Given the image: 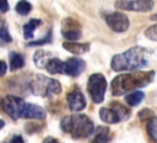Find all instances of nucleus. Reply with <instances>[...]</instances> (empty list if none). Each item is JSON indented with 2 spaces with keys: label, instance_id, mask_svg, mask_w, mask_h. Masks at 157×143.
<instances>
[{
  "label": "nucleus",
  "instance_id": "obj_11",
  "mask_svg": "<svg viewBox=\"0 0 157 143\" xmlns=\"http://www.w3.org/2000/svg\"><path fill=\"white\" fill-rule=\"evenodd\" d=\"M66 100H67L69 108L74 112L81 111L86 107V99H85L83 94L80 91V89H77V88H74L72 90H70L67 92Z\"/></svg>",
  "mask_w": 157,
  "mask_h": 143
},
{
  "label": "nucleus",
  "instance_id": "obj_16",
  "mask_svg": "<svg viewBox=\"0 0 157 143\" xmlns=\"http://www.w3.org/2000/svg\"><path fill=\"white\" fill-rule=\"evenodd\" d=\"M109 139V128L104 126H98L94 132V137L92 138V143H108Z\"/></svg>",
  "mask_w": 157,
  "mask_h": 143
},
{
  "label": "nucleus",
  "instance_id": "obj_17",
  "mask_svg": "<svg viewBox=\"0 0 157 143\" xmlns=\"http://www.w3.org/2000/svg\"><path fill=\"white\" fill-rule=\"evenodd\" d=\"M42 21L40 20H37V18H32L29 20L25 26H23V37L26 39H32L33 36H34V30L40 26Z\"/></svg>",
  "mask_w": 157,
  "mask_h": 143
},
{
  "label": "nucleus",
  "instance_id": "obj_6",
  "mask_svg": "<svg viewBox=\"0 0 157 143\" xmlns=\"http://www.w3.org/2000/svg\"><path fill=\"white\" fill-rule=\"evenodd\" d=\"M87 90L91 95V99L94 104H101L104 100V94L107 90V80L105 78L99 74H92L87 81Z\"/></svg>",
  "mask_w": 157,
  "mask_h": 143
},
{
  "label": "nucleus",
  "instance_id": "obj_18",
  "mask_svg": "<svg viewBox=\"0 0 157 143\" xmlns=\"http://www.w3.org/2000/svg\"><path fill=\"white\" fill-rule=\"evenodd\" d=\"M64 68H65V62H63L55 57L52 58L47 65V70L50 74H61V73H64Z\"/></svg>",
  "mask_w": 157,
  "mask_h": 143
},
{
  "label": "nucleus",
  "instance_id": "obj_23",
  "mask_svg": "<svg viewBox=\"0 0 157 143\" xmlns=\"http://www.w3.org/2000/svg\"><path fill=\"white\" fill-rule=\"evenodd\" d=\"M0 41L2 43H10L12 41V37L10 36L5 23H1V28H0Z\"/></svg>",
  "mask_w": 157,
  "mask_h": 143
},
{
  "label": "nucleus",
  "instance_id": "obj_30",
  "mask_svg": "<svg viewBox=\"0 0 157 143\" xmlns=\"http://www.w3.org/2000/svg\"><path fill=\"white\" fill-rule=\"evenodd\" d=\"M151 20H157V14L152 15V16H151Z\"/></svg>",
  "mask_w": 157,
  "mask_h": 143
},
{
  "label": "nucleus",
  "instance_id": "obj_12",
  "mask_svg": "<svg viewBox=\"0 0 157 143\" xmlns=\"http://www.w3.org/2000/svg\"><path fill=\"white\" fill-rule=\"evenodd\" d=\"M85 68H86V64L82 59L72 57V58H69L65 62L64 73L66 75H70V76H77L85 70Z\"/></svg>",
  "mask_w": 157,
  "mask_h": 143
},
{
  "label": "nucleus",
  "instance_id": "obj_25",
  "mask_svg": "<svg viewBox=\"0 0 157 143\" xmlns=\"http://www.w3.org/2000/svg\"><path fill=\"white\" fill-rule=\"evenodd\" d=\"M50 38H52V33H50V32H48V35H47L44 38L38 39V41H36V42H28V43H27V46H40V44H44V43L49 42V41H50Z\"/></svg>",
  "mask_w": 157,
  "mask_h": 143
},
{
  "label": "nucleus",
  "instance_id": "obj_7",
  "mask_svg": "<svg viewBox=\"0 0 157 143\" xmlns=\"http://www.w3.org/2000/svg\"><path fill=\"white\" fill-rule=\"evenodd\" d=\"M26 107V102L23 99L15 96V95H7L1 100V108L2 111L10 116L12 120H18L22 117L23 111Z\"/></svg>",
  "mask_w": 157,
  "mask_h": 143
},
{
  "label": "nucleus",
  "instance_id": "obj_24",
  "mask_svg": "<svg viewBox=\"0 0 157 143\" xmlns=\"http://www.w3.org/2000/svg\"><path fill=\"white\" fill-rule=\"evenodd\" d=\"M145 36L148 38V39H152V41H157V23L148 27L146 31H145Z\"/></svg>",
  "mask_w": 157,
  "mask_h": 143
},
{
  "label": "nucleus",
  "instance_id": "obj_8",
  "mask_svg": "<svg viewBox=\"0 0 157 143\" xmlns=\"http://www.w3.org/2000/svg\"><path fill=\"white\" fill-rule=\"evenodd\" d=\"M114 5L119 10L147 12L153 9L155 4L152 0H117Z\"/></svg>",
  "mask_w": 157,
  "mask_h": 143
},
{
  "label": "nucleus",
  "instance_id": "obj_2",
  "mask_svg": "<svg viewBox=\"0 0 157 143\" xmlns=\"http://www.w3.org/2000/svg\"><path fill=\"white\" fill-rule=\"evenodd\" d=\"M148 49L144 47H132L112 58L110 67L115 72H134L148 65Z\"/></svg>",
  "mask_w": 157,
  "mask_h": 143
},
{
  "label": "nucleus",
  "instance_id": "obj_27",
  "mask_svg": "<svg viewBox=\"0 0 157 143\" xmlns=\"http://www.w3.org/2000/svg\"><path fill=\"white\" fill-rule=\"evenodd\" d=\"M43 143H60L58 139H55L54 137H45L43 139Z\"/></svg>",
  "mask_w": 157,
  "mask_h": 143
},
{
  "label": "nucleus",
  "instance_id": "obj_13",
  "mask_svg": "<svg viewBox=\"0 0 157 143\" xmlns=\"http://www.w3.org/2000/svg\"><path fill=\"white\" fill-rule=\"evenodd\" d=\"M44 117H45V111H44V108H42L40 106L34 105V104H26V107H25L22 118L43 120Z\"/></svg>",
  "mask_w": 157,
  "mask_h": 143
},
{
  "label": "nucleus",
  "instance_id": "obj_9",
  "mask_svg": "<svg viewBox=\"0 0 157 143\" xmlns=\"http://www.w3.org/2000/svg\"><path fill=\"white\" fill-rule=\"evenodd\" d=\"M105 22L114 32H118V33L125 32L129 28V25H130V21L128 18V16L123 12H119V11L108 14L105 16Z\"/></svg>",
  "mask_w": 157,
  "mask_h": 143
},
{
  "label": "nucleus",
  "instance_id": "obj_10",
  "mask_svg": "<svg viewBox=\"0 0 157 143\" xmlns=\"http://www.w3.org/2000/svg\"><path fill=\"white\" fill-rule=\"evenodd\" d=\"M61 33L65 39L74 42L81 37V26L74 18H65L61 26Z\"/></svg>",
  "mask_w": 157,
  "mask_h": 143
},
{
  "label": "nucleus",
  "instance_id": "obj_1",
  "mask_svg": "<svg viewBox=\"0 0 157 143\" xmlns=\"http://www.w3.org/2000/svg\"><path fill=\"white\" fill-rule=\"evenodd\" d=\"M155 78V72H132L119 74L112 80L110 91L113 96H121L129 91H136L139 88L148 85Z\"/></svg>",
  "mask_w": 157,
  "mask_h": 143
},
{
  "label": "nucleus",
  "instance_id": "obj_20",
  "mask_svg": "<svg viewBox=\"0 0 157 143\" xmlns=\"http://www.w3.org/2000/svg\"><path fill=\"white\" fill-rule=\"evenodd\" d=\"M144 96H145V94H144L142 91L136 90V91H132V92L128 94V95L125 96V101H126V104L130 105V106H137V105L142 101Z\"/></svg>",
  "mask_w": 157,
  "mask_h": 143
},
{
  "label": "nucleus",
  "instance_id": "obj_14",
  "mask_svg": "<svg viewBox=\"0 0 157 143\" xmlns=\"http://www.w3.org/2000/svg\"><path fill=\"white\" fill-rule=\"evenodd\" d=\"M52 58H54L53 54L50 52H47V51H38L33 55V60H34L36 67H38L40 69L42 68H47V65H48V63H49V60Z\"/></svg>",
  "mask_w": 157,
  "mask_h": 143
},
{
  "label": "nucleus",
  "instance_id": "obj_19",
  "mask_svg": "<svg viewBox=\"0 0 157 143\" xmlns=\"http://www.w3.org/2000/svg\"><path fill=\"white\" fill-rule=\"evenodd\" d=\"M9 57H10V69L12 72L25 67V59L21 54H18L16 52H10Z\"/></svg>",
  "mask_w": 157,
  "mask_h": 143
},
{
  "label": "nucleus",
  "instance_id": "obj_26",
  "mask_svg": "<svg viewBox=\"0 0 157 143\" xmlns=\"http://www.w3.org/2000/svg\"><path fill=\"white\" fill-rule=\"evenodd\" d=\"M4 143H25V141H23V138L21 136H13L10 141L4 142Z\"/></svg>",
  "mask_w": 157,
  "mask_h": 143
},
{
  "label": "nucleus",
  "instance_id": "obj_22",
  "mask_svg": "<svg viewBox=\"0 0 157 143\" xmlns=\"http://www.w3.org/2000/svg\"><path fill=\"white\" fill-rule=\"evenodd\" d=\"M15 10H16V12L20 14V15H27V14L32 10V5H31L27 0H20V1L16 4Z\"/></svg>",
  "mask_w": 157,
  "mask_h": 143
},
{
  "label": "nucleus",
  "instance_id": "obj_28",
  "mask_svg": "<svg viewBox=\"0 0 157 143\" xmlns=\"http://www.w3.org/2000/svg\"><path fill=\"white\" fill-rule=\"evenodd\" d=\"M9 10V5H7V0H2V2H1V12L4 14V12H6Z\"/></svg>",
  "mask_w": 157,
  "mask_h": 143
},
{
  "label": "nucleus",
  "instance_id": "obj_29",
  "mask_svg": "<svg viewBox=\"0 0 157 143\" xmlns=\"http://www.w3.org/2000/svg\"><path fill=\"white\" fill-rule=\"evenodd\" d=\"M5 73H6V64L5 62H1V76L5 75Z\"/></svg>",
  "mask_w": 157,
  "mask_h": 143
},
{
  "label": "nucleus",
  "instance_id": "obj_3",
  "mask_svg": "<svg viewBox=\"0 0 157 143\" xmlns=\"http://www.w3.org/2000/svg\"><path fill=\"white\" fill-rule=\"evenodd\" d=\"M60 127L65 133H70L75 139L87 138L93 133V122L86 115H70L65 116L61 122Z\"/></svg>",
  "mask_w": 157,
  "mask_h": 143
},
{
  "label": "nucleus",
  "instance_id": "obj_15",
  "mask_svg": "<svg viewBox=\"0 0 157 143\" xmlns=\"http://www.w3.org/2000/svg\"><path fill=\"white\" fill-rule=\"evenodd\" d=\"M63 47L74 53V54H83L86 52H88L90 49V43H77V42H64Z\"/></svg>",
  "mask_w": 157,
  "mask_h": 143
},
{
  "label": "nucleus",
  "instance_id": "obj_5",
  "mask_svg": "<svg viewBox=\"0 0 157 143\" xmlns=\"http://www.w3.org/2000/svg\"><path fill=\"white\" fill-rule=\"evenodd\" d=\"M129 110L119 102H112L108 107H102L99 110V117L105 123H118L129 118Z\"/></svg>",
  "mask_w": 157,
  "mask_h": 143
},
{
  "label": "nucleus",
  "instance_id": "obj_21",
  "mask_svg": "<svg viewBox=\"0 0 157 143\" xmlns=\"http://www.w3.org/2000/svg\"><path fill=\"white\" fill-rule=\"evenodd\" d=\"M147 133L153 142L157 143V117L153 116L147 121Z\"/></svg>",
  "mask_w": 157,
  "mask_h": 143
},
{
  "label": "nucleus",
  "instance_id": "obj_4",
  "mask_svg": "<svg viewBox=\"0 0 157 143\" xmlns=\"http://www.w3.org/2000/svg\"><path fill=\"white\" fill-rule=\"evenodd\" d=\"M31 91L37 96L50 97L53 95H58L61 92V85L55 79H49L42 74L36 75L34 79L29 83Z\"/></svg>",
  "mask_w": 157,
  "mask_h": 143
}]
</instances>
